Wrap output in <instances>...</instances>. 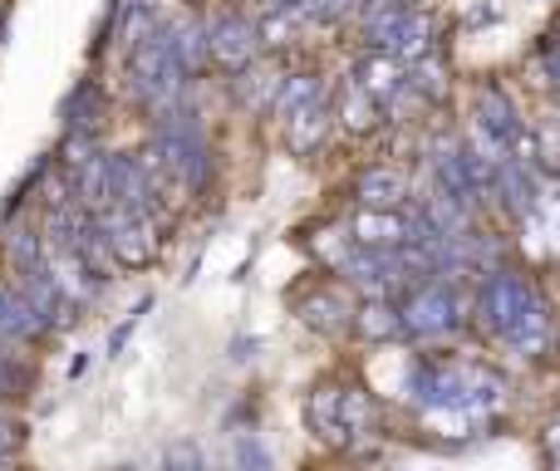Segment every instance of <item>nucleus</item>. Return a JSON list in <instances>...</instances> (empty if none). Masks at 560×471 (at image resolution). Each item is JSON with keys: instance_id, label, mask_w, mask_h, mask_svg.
I'll use <instances>...</instances> for the list:
<instances>
[{"instance_id": "ddd939ff", "label": "nucleus", "mask_w": 560, "mask_h": 471, "mask_svg": "<svg viewBox=\"0 0 560 471\" xmlns=\"http://www.w3.org/2000/svg\"><path fill=\"white\" fill-rule=\"evenodd\" d=\"M345 123L349 128H374V118H378V98H369L359 84H349V94H345Z\"/></svg>"}, {"instance_id": "4468645a", "label": "nucleus", "mask_w": 560, "mask_h": 471, "mask_svg": "<svg viewBox=\"0 0 560 471\" xmlns=\"http://www.w3.org/2000/svg\"><path fill=\"white\" fill-rule=\"evenodd\" d=\"M354 0H300V15L305 20H339Z\"/></svg>"}, {"instance_id": "dca6fc26", "label": "nucleus", "mask_w": 560, "mask_h": 471, "mask_svg": "<svg viewBox=\"0 0 560 471\" xmlns=\"http://www.w3.org/2000/svg\"><path fill=\"white\" fill-rule=\"evenodd\" d=\"M541 452H546V467L560 471V417L541 433Z\"/></svg>"}, {"instance_id": "f257e3e1", "label": "nucleus", "mask_w": 560, "mask_h": 471, "mask_svg": "<svg viewBox=\"0 0 560 471\" xmlns=\"http://www.w3.org/2000/svg\"><path fill=\"white\" fill-rule=\"evenodd\" d=\"M477 319H482V329H492L497 339L526 349V354H536L551 339V319H546L541 295L522 275H506V270H497L487 280L482 299H477Z\"/></svg>"}, {"instance_id": "9b49d317", "label": "nucleus", "mask_w": 560, "mask_h": 471, "mask_svg": "<svg viewBox=\"0 0 560 471\" xmlns=\"http://www.w3.org/2000/svg\"><path fill=\"white\" fill-rule=\"evenodd\" d=\"M319 79H310V74H300V79H290V84H280V94H276V114L280 118H290V114H300V108H310V104H319Z\"/></svg>"}, {"instance_id": "1a4fd4ad", "label": "nucleus", "mask_w": 560, "mask_h": 471, "mask_svg": "<svg viewBox=\"0 0 560 471\" xmlns=\"http://www.w3.org/2000/svg\"><path fill=\"white\" fill-rule=\"evenodd\" d=\"M329 123H335V114H329V104L319 98V104H310V108H300V114H290L285 118V138H290V153H315L319 143L329 138Z\"/></svg>"}, {"instance_id": "9d476101", "label": "nucleus", "mask_w": 560, "mask_h": 471, "mask_svg": "<svg viewBox=\"0 0 560 471\" xmlns=\"http://www.w3.org/2000/svg\"><path fill=\"white\" fill-rule=\"evenodd\" d=\"M300 315H305V325H315V329H345L349 305L339 295H329V290H319V295L300 299Z\"/></svg>"}, {"instance_id": "6e6552de", "label": "nucleus", "mask_w": 560, "mask_h": 471, "mask_svg": "<svg viewBox=\"0 0 560 471\" xmlns=\"http://www.w3.org/2000/svg\"><path fill=\"white\" fill-rule=\"evenodd\" d=\"M359 202H364V212H404V202H408L404 173H394V167H369V173L359 177Z\"/></svg>"}, {"instance_id": "2eb2a0df", "label": "nucleus", "mask_w": 560, "mask_h": 471, "mask_svg": "<svg viewBox=\"0 0 560 471\" xmlns=\"http://www.w3.org/2000/svg\"><path fill=\"white\" fill-rule=\"evenodd\" d=\"M266 94H280V79H266V74H246L242 79V98H246V104H266Z\"/></svg>"}, {"instance_id": "423d86ee", "label": "nucleus", "mask_w": 560, "mask_h": 471, "mask_svg": "<svg viewBox=\"0 0 560 471\" xmlns=\"http://www.w3.org/2000/svg\"><path fill=\"white\" fill-rule=\"evenodd\" d=\"M349 236L359 240V250H404L418 246L423 226H418V212H359Z\"/></svg>"}, {"instance_id": "a211bd4d", "label": "nucleus", "mask_w": 560, "mask_h": 471, "mask_svg": "<svg viewBox=\"0 0 560 471\" xmlns=\"http://www.w3.org/2000/svg\"><path fill=\"white\" fill-rule=\"evenodd\" d=\"M541 69H546V79L560 84V39H546L541 45Z\"/></svg>"}, {"instance_id": "f8f14e48", "label": "nucleus", "mask_w": 560, "mask_h": 471, "mask_svg": "<svg viewBox=\"0 0 560 471\" xmlns=\"http://www.w3.org/2000/svg\"><path fill=\"white\" fill-rule=\"evenodd\" d=\"M359 329H364V339H394V334H404V319L374 299V305L359 309Z\"/></svg>"}, {"instance_id": "0eeeda50", "label": "nucleus", "mask_w": 560, "mask_h": 471, "mask_svg": "<svg viewBox=\"0 0 560 471\" xmlns=\"http://www.w3.org/2000/svg\"><path fill=\"white\" fill-rule=\"evenodd\" d=\"M256 25L252 20H236V15H226V20H217L212 30H207V49H212L222 64H246V59L256 55Z\"/></svg>"}, {"instance_id": "39448f33", "label": "nucleus", "mask_w": 560, "mask_h": 471, "mask_svg": "<svg viewBox=\"0 0 560 471\" xmlns=\"http://www.w3.org/2000/svg\"><path fill=\"white\" fill-rule=\"evenodd\" d=\"M104 246L114 250V260L124 266H148L158 256V236H153V222L143 212H128V207H114L104 216Z\"/></svg>"}, {"instance_id": "20e7f679", "label": "nucleus", "mask_w": 560, "mask_h": 471, "mask_svg": "<svg viewBox=\"0 0 560 471\" xmlns=\"http://www.w3.org/2000/svg\"><path fill=\"white\" fill-rule=\"evenodd\" d=\"M398 319H404V329L418 339L443 334V329L457 325V295L447 290V280H418V285L408 290Z\"/></svg>"}, {"instance_id": "f03ea898", "label": "nucleus", "mask_w": 560, "mask_h": 471, "mask_svg": "<svg viewBox=\"0 0 560 471\" xmlns=\"http://www.w3.org/2000/svg\"><path fill=\"white\" fill-rule=\"evenodd\" d=\"M369 423H374V408H369V393H359V388L325 384L310 398V427L325 443H354L359 433H369Z\"/></svg>"}, {"instance_id": "f3484780", "label": "nucleus", "mask_w": 560, "mask_h": 471, "mask_svg": "<svg viewBox=\"0 0 560 471\" xmlns=\"http://www.w3.org/2000/svg\"><path fill=\"white\" fill-rule=\"evenodd\" d=\"M167 462H177V471H202V452H197V447H173V457H167Z\"/></svg>"}, {"instance_id": "7ed1b4c3", "label": "nucleus", "mask_w": 560, "mask_h": 471, "mask_svg": "<svg viewBox=\"0 0 560 471\" xmlns=\"http://www.w3.org/2000/svg\"><path fill=\"white\" fill-rule=\"evenodd\" d=\"M364 39L388 59H423L433 25L418 10H364Z\"/></svg>"}]
</instances>
